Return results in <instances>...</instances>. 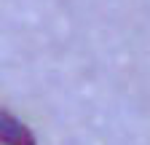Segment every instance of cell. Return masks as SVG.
<instances>
[{
    "instance_id": "obj_1",
    "label": "cell",
    "mask_w": 150,
    "mask_h": 145,
    "mask_svg": "<svg viewBox=\"0 0 150 145\" xmlns=\"http://www.w3.org/2000/svg\"><path fill=\"white\" fill-rule=\"evenodd\" d=\"M0 145H35V134L8 110H0Z\"/></svg>"
}]
</instances>
